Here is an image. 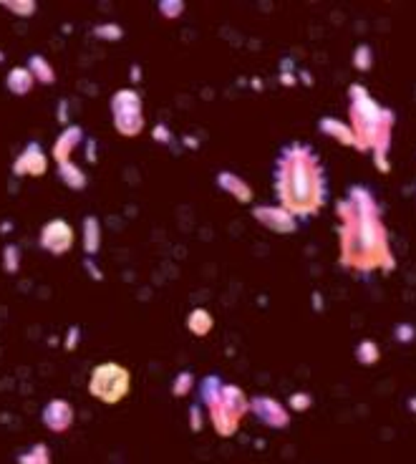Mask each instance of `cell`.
<instances>
[{
	"mask_svg": "<svg viewBox=\"0 0 416 464\" xmlns=\"http://www.w3.org/2000/svg\"><path fill=\"white\" fill-rule=\"evenodd\" d=\"M341 240H343V263L356 270H376L391 265L386 230L381 225L374 194L366 187H353L348 199L341 205Z\"/></svg>",
	"mask_w": 416,
	"mask_h": 464,
	"instance_id": "obj_1",
	"label": "cell"
},
{
	"mask_svg": "<svg viewBox=\"0 0 416 464\" xmlns=\"http://www.w3.org/2000/svg\"><path fill=\"white\" fill-rule=\"evenodd\" d=\"M275 192L280 207L293 218H308L320 210L326 199V182L320 172L318 154L308 144H290L275 164Z\"/></svg>",
	"mask_w": 416,
	"mask_h": 464,
	"instance_id": "obj_2",
	"label": "cell"
},
{
	"mask_svg": "<svg viewBox=\"0 0 416 464\" xmlns=\"http://www.w3.org/2000/svg\"><path fill=\"white\" fill-rule=\"evenodd\" d=\"M351 119H353L351 129L358 139V149H371L376 164H381V169H386L393 114L379 106L363 86H351Z\"/></svg>",
	"mask_w": 416,
	"mask_h": 464,
	"instance_id": "obj_3",
	"label": "cell"
},
{
	"mask_svg": "<svg viewBox=\"0 0 416 464\" xmlns=\"http://www.w3.org/2000/svg\"><path fill=\"white\" fill-rule=\"evenodd\" d=\"M91 394L106 404H116L129 389V374L119 363H101L91 374Z\"/></svg>",
	"mask_w": 416,
	"mask_h": 464,
	"instance_id": "obj_4",
	"label": "cell"
},
{
	"mask_svg": "<svg viewBox=\"0 0 416 464\" xmlns=\"http://www.w3.org/2000/svg\"><path fill=\"white\" fill-rule=\"evenodd\" d=\"M73 242V230L66 220H51L41 230V245L53 255L66 253Z\"/></svg>",
	"mask_w": 416,
	"mask_h": 464,
	"instance_id": "obj_5",
	"label": "cell"
},
{
	"mask_svg": "<svg viewBox=\"0 0 416 464\" xmlns=\"http://www.w3.org/2000/svg\"><path fill=\"white\" fill-rule=\"evenodd\" d=\"M255 218L265 225V227L277 230V232H290V230H296V218H293L285 207H258V210H255Z\"/></svg>",
	"mask_w": 416,
	"mask_h": 464,
	"instance_id": "obj_6",
	"label": "cell"
},
{
	"mask_svg": "<svg viewBox=\"0 0 416 464\" xmlns=\"http://www.w3.org/2000/svg\"><path fill=\"white\" fill-rule=\"evenodd\" d=\"M43 422H46L49 429H53V432H66L73 422V409L63 399H53V401L43 409Z\"/></svg>",
	"mask_w": 416,
	"mask_h": 464,
	"instance_id": "obj_7",
	"label": "cell"
},
{
	"mask_svg": "<svg viewBox=\"0 0 416 464\" xmlns=\"http://www.w3.org/2000/svg\"><path fill=\"white\" fill-rule=\"evenodd\" d=\"M46 154L38 144H28L15 162V175H43L46 172Z\"/></svg>",
	"mask_w": 416,
	"mask_h": 464,
	"instance_id": "obj_8",
	"label": "cell"
},
{
	"mask_svg": "<svg viewBox=\"0 0 416 464\" xmlns=\"http://www.w3.org/2000/svg\"><path fill=\"white\" fill-rule=\"evenodd\" d=\"M111 111L114 116H129V114H141V99H139L137 91L132 89H121L111 99Z\"/></svg>",
	"mask_w": 416,
	"mask_h": 464,
	"instance_id": "obj_9",
	"label": "cell"
},
{
	"mask_svg": "<svg viewBox=\"0 0 416 464\" xmlns=\"http://www.w3.org/2000/svg\"><path fill=\"white\" fill-rule=\"evenodd\" d=\"M81 137H84L81 127H68V129H63V134H61L58 142L53 144V157L58 159V164L68 162V154H71V151L76 149V144L81 142Z\"/></svg>",
	"mask_w": 416,
	"mask_h": 464,
	"instance_id": "obj_10",
	"label": "cell"
},
{
	"mask_svg": "<svg viewBox=\"0 0 416 464\" xmlns=\"http://www.w3.org/2000/svg\"><path fill=\"white\" fill-rule=\"evenodd\" d=\"M255 411H258L260 419H263V422H267L270 427H283V424L288 422V414H285V411L277 406V401L258 399V401H255Z\"/></svg>",
	"mask_w": 416,
	"mask_h": 464,
	"instance_id": "obj_11",
	"label": "cell"
},
{
	"mask_svg": "<svg viewBox=\"0 0 416 464\" xmlns=\"http://www.w3.org/2000/svg\"><path fill=\"white\" fill-rule=\"evenodd\" d=\"M320 129H323L328 137H336L338 142H343V144L358 146V139H356V134H353V129H351L348 124H343V121L323 119V121H320Z\"/></svg>",
	"mask_w": 416,
	"mask_h": 464,
	"instance_id": "obj_12",
	"label": "cell"
},
{
	"mask_svg": "<svg viewBox=\"0 0 416 464\" xmlns=\"http://www.w3.org/2000/svg\"><path fill=\"white\" fill-rule=\"evenodd\" d=\"M33 73H30V68H13L11 73H8V89L13 91V94H28L30 89H33Z\"/></svg>",
	"mask_w": 416,
	"mask_h": 464,
	"instance_id": "obj_13",
	"label": "cell"
},
{
	"mask_svg": "<svg viewBox=\"0 0 416 464\" xmlns=\"http://www.w3.org/2000/svg\"><path fill=\"white\" fill-rule=\"evenodd\" d=\"M28 68H30V73H33V79L41 81V84H51V81L56 79L53 68H51V63L43 58V56H30Z\"/></svg>",
	"mask_w": 416,
	"mask_h": 464,
	"instance_id": "obj_14",
	"label": "cell"
},
{
	"mask_svg": "<svg viewBox=\"0 0 416 464\" xmlns=\"http://www.w3.org/2000/svg\"><path fill=\"white\" fill-rule=\"evenodd\" d=\"M99 240H101V230H99L96 218H86L84 220V247L86 253H96Z\"/></svg>",
	"mask_w": 416,
	"mask_h": 464,
	"instance_id": "obj_15",
	"label": "cell"
},
{
	"mask_svg": "<svg viewBox=\"0 0 416 464\" xmlns=\"http://www.w3.org/2000/svg\"><path fill=\"white\" fill-rule=\"evenodd\" d=\"M61 177H63V182H66L68 187H73V189H84L86 187V175L73 162L61 164Z\"/></svg>",
	"mask_w": 416,
	"mask_h": 464,
	"instance_id": "obj_16",
	"label": "cell"
},
{
	"mask_svg": "<svg viewBox=\"0 0 416 464\" xmlns=\"http://www.w3.org/2000/svg\"><path fill=\"white\" fill-rule=\"evenodd\" d=\"M220 184H222L225 189H229L232 194H237L240 199H250V189L245 187V184H242L240 177L227 175V172H225V175H220Z\"/></svg>",
	"mask_w": 416,
	"mask_h": 464,
	"instance_id": "obj_17",
	"label": "cell"
},
{
	"mask_svg": "<svg viewBox=\"0 0 416 464\" xmlns=\"http://www.w3.org/2000/svg\"><path fill=\"white\" fill-rule=\"evenodd\" d=\"M20 464H49V449L43 444H36L28 454L20 457Z\"/></svg>",
	"mask_w": 416,
	"mask_h": 464,
	"instance_id": "obj_18",
	"label": "cell"
},
{
	"mask_svg": "<svg viewBox=\"0 0 416 464\" xmlns=\"http://www.w3.org/2000/svg\"><path fill=\"white\" fill-rule=\"evenodd\" d=\"M356 356L361 358V363H366V366H371V363H376L379 361V349H376L371 341H363L361 346H358V351H356Z\"/></svg>",
	"mask_w": 416,
	"mask_h": 464,
	"instance_id": "obj_19",
	"label": "cell"
},
{
	"mask_svg": "<svg viewBox=\"0 0 416 464\" xmlns=\"http://www.w3.org/2000/svg\"><path fill=\"white\" fill-rule=\"evenodd\" d=\"M6 8H11L13 13H23V15H30L36 13V3H3Z\"/></svg>",
	"mask_w": 416,
	"mask_h": 464,
	"instance_id": "obj_20",
	"label": "cell"
},
{
	"mask_svg": "<svg viewBox=\"0 0 416 464\" xmlns=\"http://www.w3.org/2000/svg\"><path fill=\"white\" fill-rule=\"evenodd\" d=\"M96 33H99V36H106V38H111V41H114V38L121 36V28H119V25H99Z\"/></svg>",
	"mask_w": 416,
	"mask_h": 464,
	"instance_id": "obj_21",
	"label": "cell"
},
{
	"mask_svg": "<svg viewBox=\"0 0 416 464\" xmlns=\"http://www.w3.org/2000/svg\"><path fill=\"white\" fill-rule=\"evenodd\" d=\"M6 268L8 270H15V268H18V250H15V247H6Z\"/></svg>",
	"mask_w": 416,
	"mask_h": 464,
	"instance_id": "obj_22",
	"label": "cell"
},
{
	"mask_svg": "<svg viewBox=\"0 0 416 464\" xmlns=\"http://www.w3.org/2000/svg\"><path fill=\"white\" fill-rule=\"evenodd\" d=\"M356 58H358V61H353V63H356V66L361 68V71H366V68H368V61H366V58H368V49H361V51H358Z\"/></svg>",
	"mask_w": 416,
	"mask_h": 464,
	"instance_id": "obj_23",
	"label": "cell"
},
{
	"mask_svg": "<svg viewBox=\"0 0 416 464\" xmlns=\"http://www.w3.org/2000/svg\"><path fill=\"white\" fill-rule=\"evenodd\" d=\"M162 11L167 13V15H172V13L177 15V13L182 11V6H179V3H175V6H169V3H162Z\"/></svg>",
	"mask_w": 416,
	"mask_h": 464,
	"instance_id": "obj_24",
	"label": "cell"
},
{
	"mask_svg": "<svg viewBox=\"0 0 416 464\" xmlns=\"http://www.w3.org/2000/svg\"><path fill=\"white\" fill-rule=\"evenodd\" d=\"M0 61H3V51H0Z\"/></svg>",
	"mask_w": 416,
	"mask_h": 464,
	"instance_id": "obj_25",
	"label": "cell"
}]
</instances>
